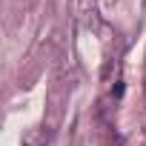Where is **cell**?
I'll return each instance as SVG.
<instances>
[{
    "label": "cell",
    "instance_id": "obj_1",
    "mask_svg": "<svg viewBox=\"0 0 146 146\" xmlns=\"http://www.w3.org/2000/svg\"><path fill=\"white\" fill-rule=\"evenodd\" d=\"M112 95H115V98H120V95H123V83H117V86L112 89Z\"/></svg>",
    "mask_w": 146,
    "mask_h": 146
}]
</instances>
